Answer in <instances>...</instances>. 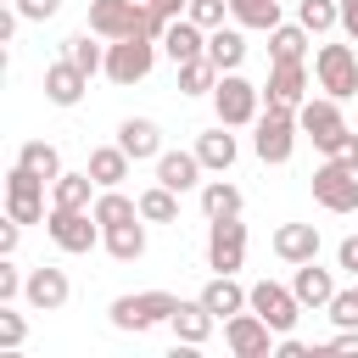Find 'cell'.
Returning a JSON list of instances; mask_svg holds the SVG:
<instances>
[{
	"instance_id": "cell-47",
	"label": "cell",
	"mask_w": 358,
	"mask_h": 358,
	"mask_svg": "<svg viewBox=\"0 0 358 358\" xmlns=\"http://www.w3.org/2000/svg\"><path fill=\"white\" fill-rule=\"evenodd\" d=\"M330 347H336V352H352V358H358V324H352V330H336V341H330Z\"/></svg>"
},
{
	"instance_id": "cell-39",
	"label": "cell",
	"mask_w": 358,
	"mask_h": 358,
	"mask_svg": "<svg viewBox=\"0 0 358 358\" xmlns=\"http://www.w3.org/2000/svg\"><path fill=\"white\" fill-rule=\"evenodd\" d=\"M28 341V324H22V313H11V302H0V347L11 352V347H22Z\"/></svg>"
},
{
	"instance_id": "cell-36",
	"label": "cell",
	"mask_w": 358,
	"mask_h": 358,
	"mask_svg": "<svg viewBox=\"0 0 358 358\" xmlns=\"http://www.w3.org/2000/svg\"><path fill=\"white\" fill-rule=\"evenodd\" d=\"M213 84H218V67H213L207 56L179 62V95H213Z\"/></svg>"
},
{
	"instance_id": "cell-37",
	"label": "cell",
	"mask_w": 358,
	"mask_h": 358,
	"mask_svg": "<svg viewBox=\"0 0 358 358\" xmlns=\"http://www.w3.org/2000/svg\"><path fill=\"white\" fill-rule=\"evenodd\" d=\"M190 22H201L207 34L213 28H224V17H229V0H190V11H185Z\"/></svg>"
},
{
	"instance_id": "cell-20",
	"label": "cell",
	"mask_w": 358,
	"mask_h": 358,
	"mask_svg": "<svg viewBox=\"0 0 358 358\" xmlns=\"http://www.w3.org/2000/svg\"><path fill=\"white\" fill-rule=\"evenodd\" d=\"M291 291H296V302H302V308H330V296H336V280H330V268H319V263H296V274H291Z\"/></svg>"
},
{
	"instance_id": "cell-48",
	"label": "cell",
	"mask_w": 358,
	"mask_h": 358,
	"mask_svg": "<svg viewBox=\"0 0 358 358\" xmlns=\"http://www.w3.org/2000/svg\"><path fill=\"white\" fill-rule=\"evenodd\" d=\"M336 162H347V168L358 173V134H347V140H341V151H336Z\"/></svg>"
},
{
	"instance_id": "cell-43",
	"label": "cell",
	"mask_w": 358,
	"mask_h": 358,
	"mask_svg": "<svg viewBox=\"0 0 358 358\" xmlns=\"http://www.w3.org/2000/svg\"><path fill=\"white\" fill-rule=\"evenodd\" d=\"M17 241H22V224H17V218H6V224H0V257H11V252H17Z\"/></svg>"
},
{
	"instance_id": "cell-16",
	"label": "cell",
	"mask_w": 358,
	"mask_h": 358,
	"mask_svg": "<svg viewBox=\"0 0 358 358\" xmlns=\"http://www.w3.org/2000/svg\"><path fill=\"white\" fill-rule=\"evenodd\" d=\"M162 56L179 67V62H196V56H207V28L201 22H190V17H173L168 22V34H162Z\"/></svg>"
},
{
	"instance_id": "cell-40",
	"label": "cell",
	"mask_w": 358,
	"mask_h": 358,
	"mask_svg": "<svg viewBox=\"0 0 358 358\" xmlns=\"http://www.w3.org/2000/svg\"><path fill=\"white\" fill-rule=\"evenodd\" d=\"M22 285H28V280L17 274V263H11V257H0V302H17V296H22Z\"/></svg>"
},
{
	"instance_id": "cell-9",
	"label": "cell",
	"mask_w": 358,
	"mask_h": 358,
	"mask_svg": "<svg viewBox=\"0 0 358 358\" xmlns=\"http://www.w3.org/2000/svg\"><path fill=\"white\" fill-rule=\"evenodd\" d=\"M313 201L324 207V213H358V173L347 168V162H319L313 168Z\"/></svg>"
},
{
	"instance_id": "cell-13",
	"label": "cell",
	"mask_w": 358,
	"mask_h": 358,
	"mask_svg": "<svg viewBox=\"0 0 358 358\" xmlns=\"http://www.w3.org/2000/svg\"><path fill=\"white\" fill-rule=\"evenodd\" d=\"M263 101L268 106H302L308 101V67L302 62H274L268 84H263Z\"/></svg>"
},
{
	"instance_id": "cell-46",
	"label": "cell",
	"mask_w": 358,
	"mask_h": 358,
	"mask_svg": "<svg viewBox=\"0 0 358 358\" xmlns=\"http://www.w3.org/2000/svg\"><path fill=\"white\" fill-rule=\"evenodd\" d=\"M274 352H280V358H302V352H308V347H302V341H296V336H291V330H285V336H280V341H274Z\"/></svg>"
},
{
	"instance_id": "cell-38",
	"label": "cell",
	"mask_w": 358,
	"mask_h": 358,
	"mask_svg": "<svg viewBox=\"0 0 358 358\" xmlns=\"http://www.w3.org/2000/svg\"><path fill=\"white\" fill-rule=\"evenodd\" d=\"M324 313L336 319V330H352V324H358V285H352V291H336Z\"/></svg>"
},
{
	"instance_id": "cell-34",
	"label": "cell",
	"mask_w": 358,
	"mask_h": 358,
	"mask_svg": "<svg viewBox=\"0 0 358 358\" xmlns=\"http://www.w3.org/2000/svg\"><path fill=\"white\" fill-rule=\"evenodd\" d=\"M17 162H22V168H34V173H39V179H50V185H56V173H62V151H56L50 140H28V145L17 151Z\"/></svg>"
},
{
	"instance_id": "cell-18",
	"label": "cell",
	"mask_w": 358,
	"mask_h": 358,
	"mask_svg": "<svg viewBox=\"0 0 358 358\" xmlns=\"http://www.w3.org/2000/svg\"><path fill=\"white\" fill-rule=\"evenodd\" d=\"M157 185H168V190H196L201 185V157L196 151H162L157 157Z\"/></svg>"
},
{
	"instance_id": "cell-27",
	"label": "cell",
	"mask_w": 358,
	"mask_h": 358,
	"mask_svg": "<svg viewBox=\"0 0 358 358\" xmlns=\"http://www.w3.org/2000/svg\"><path fill=\"white\" fill-rule=\"evenodd\" d=\"M302 56H308V28L302 22L268 28V62H302Z\"/></svg>"
},
{
	"instance_id": "cell-5",
	"label": "cell",
	"mask_w": 358,
	"mask_h": 358,
	"mask_svg": "<svg viewBox=\"0 0 358 358\" xmlns=\"http://www.w3.org/2000/svg\"><path fill=\"white\" fill-rule=\"evenodd\" d=\"M151 67H157V39L129 34V39H112V45H106V67H101V73H106L112 84L129 90V84H140Z\"/></svg>"
},
{
	"instance_id": "cell-10",
	"label": "cell",
	"mask_w": 358,
	"mask_h": 358,
	"mask_svg": "<svg viewBox=\"0 0 358 358\" xmlns=\"http://www.w3.org/2000/svg\"><path fill=\"white\" fill-rule=\"evenodd\" d=\"M241 257H246V224H241V213L235 218H207V268L235 274Z\"/></svg>"
},
{
	"instance_id": "cell-2",
	"label": "cell",
	"mask_w": 358,
	"mask_h": 358,
	"mask_svg": "<svg viewBox=\"0 0 358 358\" xmlns=\"http://www.w3.org/2000/svg\"><path fill=\"white\" fill-rule=\"evenodd\" d=\"M173 308H179V296L173 291H129V296H117L106 313H112V330H151V324H168L173 319Z\"/></svg>"
},
{
	"instance_id": "cell-12",
	"label": "cell",
	"mask_w": 358,
	"mask_h": 358,
	"mask_svg": "<svg viewBox=\"0 0 358 358\" xmlns=\"http://www.w3.org/2000/svg\"><path fill=\"white\" fill-rule=\"evenodd\" d=\"M252 313H263V319L274 324V336H285V330L296 324L302 302H296L291 285H280V280H257V285H252Z\"/></svg>"
},
{
	"instance_id": "cell-6",
	"label": "cell",
	"mask_w": 358,
	"mask_h": 358,
	"mask_svg": "<svg viewBox=\"0 0 358 358\" xmlns=\"http://www.w3.org/2000/svg\"><path fill=\"white\" fill-rule=\"evenodd\" d=\"M45 235H50L62 252H90L95 241H106V229H101V218H95L90 207H50V213H45Z\"/></svg>"
},
{
	"instance_id": "cell-32",
	"label": "cell",
	"mask_w": 358,
	"mask_h": 358,
	"mask_svg": "<svg viewBox=\"0 0 358 358\" xmlns=\"http://www.w3.org/2000/svg\"><path fill=\"white\" fill-rule=\"evenodd\" d=\"M140 218H145V224H173V218H179V190H168V185L140 190Z\"/></svg>"
},
{
	"instance_id": "cell-17",
	"label": "cell",
	"mask_w": 358,
	"mask_h": 358,
	"mask_svg": "<svg viewBox=\"0 0 358 358\" xmlns=\"http://www.w3.org/2000/svg\"><path fill=\"white\" fill-rule=\"evenodd\" d=\"M274 257L280 263H313L319 257V224H280L274 229Z\"/></svg>"
},
{
	"instance_id": "cell-28",
	"label": "cell",
	"mask_w": 358,
	"mask_h": 358,
	"mask_svg": "<svg viewBox=\"0 0 358 358\" xmlns=\"http://www.w3.org/2000/svg\"><path fill=\"white\" fill-rule=\"evenodd\" d=\"M106 252H112L117 263H134V257H145V218H129V224L106 229Z\"/></svg>"
},
{
	"instance_id": "cell-30",
	"label": "cell",
	"mask_w": 358,
	"mask_h": 358,
	"mask_svg": "<svg viewBox=\"0 0 358 358\" xmlns=\"http://www.w3.org/2000/svg\"><path fill=\"white\" fill-rule=\"evenodd\" d=\"M229 17H235L241 28L268 34V28H280V0H229Z\"/></svg>"
},
{
	"instance_id": "cell-3",
	"label": "cell",
	"mask_w": 358,
	"mask_h": 358,
	"mask_svg": "<svg viewBox=\"0 0 358 358\" xmlns=\"http://www.w3.org/2000/svg\"><path fill=\"white\" fill-rule=\"evenodd\" d=\"M213 112H218V123L246 129V123H257V112H263V90H257L252 78H241V73H218V84H213Z\"/></svg>"
},
{
	"instance_id": "cell-19",
	"label": "cell",
	"mask_w": 358,
	"mask_h": 358,
	"mask_svg": "<svg viewBox=\"0 0 358 358\" xmlns=\"http://www.w3.org/2000/svg\"><path fill=\"white\" fill-rule=\"evenodd\" d=\"M201 302H207L213 319H235L241 308H252V291H241L235 274H213V280L201 285Z\"/></svg>"
},
{
	"instance_id": "cell-22",
	"label": "cell",
	"mask_w": 358,
	"mask_h": 358,
	"mask_svg": "<svg viewBox=\"0 0 358 358\" xmlns=\"http://www.w3.org/2000/svg\"><path fill=\"white\" fill-rule=\"evenodd\" d=\"M117 145H123L134 162H145V157H162V129H157L151 117H123V129H117Z\"/></svg>"
},
{
	"instance_id": "cell-24",
	"label": "cell",
	"mask_w": 358,
	"mask_h": 358,
	"mask_svg": "<svg viewBox=\"0 0 358 358\" xmlns=\"http://www.w3.org/2000/svg\"><path fill=\"white\" fill-rule=\"evenodd\" d=\"M207 62H213L218 73H235V67L246 62V34H241V22H235V28H213V34H207Z\"/></svg>"
},
{
	"instance_id": "cell-4",
	"label": "cell",
	"mask_w": 358,
	"mask_h": 358,
	"mask_svg": "<svg viewBox=\"0 0 358 358\" xmlns=\"http://www.w3.org/2000/svg\"><path fill=\"white\" fill-rule=\"evenodd\" d=\"M296 123H302V134L313 140V151H324V157H336V151H341V140L352 134V129H347V117H341V101H336V95L302 101V106H296Z\"/></svg>"
},
{
	"instance_id": "cell-25",
	"label": "cell",
	"mask_w": 358,
	"mask_h": 358,
	"mask_svg": "<svg viewBox=\"0 0 358 358\" xmlns=\"http://www.w3.org/2000/svg\"><path fill=\"white\" fill-rule=\"evenodd\" d=\"M129 162H134V157H129L123 145H95V151H90V179H95L101 190H117V185L129 179Z\"/></svg>"
},
{
	"instance_id": "cell-11",
	"label": "cell",
	"mask_w": 358,
	"mask_h": 358,
	"mask_svg": "<svg viewBox=\"0 0 358 358\" xmlns=\"http://www.w3.org/2000/svg\"><path fill=\"white\" fill-rule=\"evenodd\" d=\"M224 341H229L235 358H268V352H274V324H268L263 313L241 308L235 319H224Z\"/></svg>"
},
{
	"instance_id": "cell-1",
	"label": "cell",
	"mask_w": 358,
	"mask_h": 358,
	"mask_svg": "<svg viewBox=\"0 0 358 358\" xmlns=\"http://www.w3.org/2000/svg\"><path fill=\"white\" fill-rule=\"evenodd\" d=\"M257 134H252V151L263 157V162H291V151H296V134H302V123H296V106H268V112H257V123H252Z\"/></svg>"
},
{
	"instance_id": "cell-42",
	"label": "cell",
	"mask_w": 358,
	"mask_h": 358,
	"mask_svg": "<svg viewBox=\"0 0 358 358\" xmlns=\"http://www.w3.org/2000/svg\"><path fill=\"white\" fill-rule=\"evenodd\" d=\"M336 268H347V274H358V235H347V241L336 246Z\"/></svg>"
},
{
	"instance_id": "cell-23",
	"label": "cell",
	"mask_w": 358,
	"mask_h": 358,
	"mask_svg": "<svg viewBox=\"0 0 358 358\" xmlns=\"http://www.w3.org/2000/svg\"><path fill=\"white\" fill-rule=\"evenodd\" d=\"M235 134H229V123H218V129H207L201 140H196V157H201V168L207 173H229L235 168Z\"/></svg>"
},
{
	"instance_id": "cell-44",
	"label": "cell",
	"mask_w": 358,
	"mask_h": 358,
	"mask_svg": "<svg viewBox=\"0 0 358 358\" xmlns=\"http://www.w3.org/2000/svg\"><path fill=\"white\" fill-rule=\"evenodd\" d=\"M145 6H151V11H162V17H168V22H173V17H185V11H190V0H145Z\"/></svg>"
},
{
	"instance_id": "cell-41",
	"label": "cell",
	"mask_w": 358,
	"mask_h": 358,
	"mask_svg": "<svg viewBox=\"0 0 358 358\" xmlns=\"http://www.w3.org/2000/svg\"><path fill=\"white\" fill-rule=\"evenodd\" d=\"M17 11H22V22H50L62 11V0H17Z\"/></svg>"
},
{
	"instance_id": "cell-26",
	"label": "cell",
	"mask_w": 358,
	"mask_h": 358,
	"mask_svg": "<svg viewBox=\"0 0 358 358\" xmlns=\"http://www.w3.org/2000/svg\"><path fill=\"white\" fill-rule=\"evenodd\" d=\"M90 190H101V185L90 179V168H84V173H56V185H50V207H95Z\"/></svg>"
},
{
	"instance_id": "cell-14",
	"label": "cell",
	"mask_w": 358,
	"mask_h": 358,
	"mask_svg": "<svg viewBox=\"0 0 358 358\" xmlns=\"http://www.w3.org/2000/svg\"><path fill=\"white\" fill-rule=\"evenodd\" d=\"M84 90H90V73H84V67H73L67 56L45 67V101H50V106H78V101H84Z\"/></svg>"
},
{
	"instance_id": "cell-29",
	"label": "cell",
	"mask_w": 358,
	"mask_h": 358,
	"mask_svg": "<svg viewBox=\"0 0 358 358\" xmlns=\"http://www.w3.org/2000/svg\"><path fill=\"white\" fill-rule=\"evenodd\" d=\"M95 218H101V229H117V224H129V218H140V196L129 201L123 190H101L95 196V207H90Z\"/></svg>"
},
{
	"instance_id": "cell-45",
	"label": "cell",
	"mask_w": 358,
	"mask_h": 358,
	"mask_svg": "<svg viewBox=\"0 0 358 358\" xmlns=\"http://www.w3.org/2000/svg\"><path fill=\"white\" fill-rule=\"evenodd\" d=\"M341 34L358 39V0H341Z\"/></svg>"
},
{
	"instance_id": "cell-35",
	"label": "cell",
	"mask_w": 358,
	"mask_h": 358,
	"mask_svg": "<svg viewBox=\"0 0 358 358\" xmlns=\"http://www.w3.org/2000/svg\"><path fill=\"white\" fill-rule=\"evenodd\" d=\"M95 39H101V34H95ZM95 39H90V28H84V34H73V39L62 45V56H67L73 67H84V73H101V67H106V50H101Z\"/></svg>"
},
{
	"instance_id": "cell-33",
	"label": "cell",
	"mask_w": 358,
	"mask_h": 358,
	"mask_svg": "<svg viewBox=\"0 0 358 358\" xmlns=\"http://www.w3.org/2000/svg\"><path fill=\"white\" fill-rule=\"evenodd\" d=\"M296 22L308 34H330L341 28V0H296Z\"/></svg>"
},
{
	"instance_id": "cell-15",
	"label": "cell",
	"mask_w": 358,
	"mask_h": 358,
	"mask_svg": "<svg viewBox=\"0 0 358 358\" xmlns=\"http://www.w3.org/2000/svg\"><path fill=\"white\" fill-rule=\"evenodd\" d=\"M22 296H28V308H39V313H56V308H67V296H73V285H67V274L62 268H34L28 274V285H22Z\"/></svg>"
},
{
	"instance_id": "cell-21",
	"label": "cell",
	"mask_w": 358,
	"mask_h": 358,
	"mask_svg": "<svg viewBox=\"0 0 358 358\" xmlns=\"http://www.w3.org/2000/svg\"><path fill=\"white\" fill-rule=\"evenodd\" d=\"M168 324H173V336H179L185 347H201V341L213 336V324H218V319L207 313V302H201V296H196V302H185V296H179V308H173V319H168Z\"/></svg>"
},
{
	"instance_id": "cell-8",
	"label": "cell",
	"mask_w": 358,
	"mask_h": 358,
	"mask_svg": "<svg viewBox=\"0 0 358 358\" xmlns=\"http://www.w3.org/2000/svg\"><path fill=\"white\" fill-rule=\"evenodd\" d=\"M45 185H50V179H39L34 168L11 162V173H6V218L39 224V218H45Z\"/></svg>"
},
{
	"instance_id": "cell-31",
	"label": "cell",
	"mask_w": 358,
	"mask_h": 358,
	"mask_svg": "<svg viewBox=\"0 0 358 358\" xmlns=\"http://www.w3.org/2000/svg\"><path fill=\"white\" fill-rule=\"evenodd\" d=\"M201 213H207V218H235V213H241V190H235L229 179H207V185H201Z\"/></svg>"
},
{
	"instance_id": "cell-7",
	"label": "cell",
	"mask_w": 358,
	"mask_h": 358,
	"mask_svg": "<svg viewBox=\"0 0 358 358\" xmlns=\"http://www.w3.org/2000/svg\"><path fill=\"white\" fill-rule=\"evenodd\" d=\"M313 78H319L324 95L352 101L358 95V56H352V45H319L313 50Z\"/></svg>"
}]
</instances>
